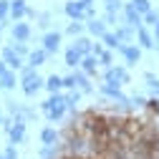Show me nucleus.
<instances>
[{
    "instance_id": "nucleus-1",
    "label": "nucleus",
    "mask_w": 159,
    "mask_h": 159,
    "mask_svg": "<svg viewBox=\"0 0 159 159\" xmlns=\"http://www.w3.org/2000/svg\"><path fill=\"white\" fill-rule=\"evenodd\" d=\"M41 111L46 114V119H48L51 124H61L63 119L68 116V106H66L63 91H61V93H51L46 101L41 104Z\"/></svg>"
},
{
    "instance_id": "nucleus-2",
    "label": "nucleus",
    "mask_w": 159,
    "mask_h": 159,
    "mask_svg": "<svg viewBox=\"0 0 159 159\" xmlns=\"http://www.w3.org/2000/svg\"><path fill=\"white\" fill-rule=\"evenodd\" d=\"M18 76H20V89H23V93H25L28 98H33L41 89H46V78L38 73L33 66H28V63L18 71Z\"/></svg>"
},
{
    "instance_id": "nucleus-3",
    "label": "nucleus",
    "mask_w": 159,
    "mask_h": 159,
    "mask_svg": "<svg viewBox=\"0 0 159 159\" xmlns=\"http://www.w3.org/2000/svg\"><path fill=\"white\" fill-rule=\"evenodd\" d=\"M101 81H109V84H116V86H126V84H131V76H129L126 66H109L101 73Z\"/></svg>"
},
{
    "instance_id": "nucleus-4",
    "label": "nucleus",
    "mask_w": 159,
    "mask_h": 159,
    "mask_svg": "<svg viewBox=\"0 0 159 159\" xmlns=\"http://www.w3.org/2000/svg\"><path fill=\"white\" fill-rule=\"evenodd\" d=\"M98 91H101V96L111 98L114 104H129V101H131V96H126V93L121 91V86L109 84V81H101V84H98Z\"/></svg>"
},
{
    "instance_id": "nucleus-5",
    "label": "nucleus",
    "mask_w": 159,
    "mask_h": 159,
    "mask_svg": "<svg viewBox=\"0 0 159 159\" xmlns=\"http://www.w3.org/2000/svg\"><path fill=\"white\" fill-rule=\"evenodd\" d=\"M121 18H124V25H129V28H134V30H139L144 25V15L139 13L131 3H126L124 5V10H121Z\"/></svg>"
},
{
    "instance_id": "nucleus-6",
    "label": "nucleus",
    "mask_w": 159,
    "mask_h": 159,
    "mask_svg": "<svg viewBox=\"0 0 159 159\" xmlns=\"http://www.w3.org/2000/svg\"><path fill=\"white\" fill-rule=\"evenodd\" d=\"M119 53L124 56V66L126 68H134L139 61H142V48H139L136 43H124L121 48H119Z\"/></svg>"
},
{
    "instance_id": "nucleus-7",
    "label": "nucleus",
    "mask_w": 159,
    "mask_h": 159,
    "mask_svg": "<svg viewBox=\"0 0 159 159\" xmlns=\"http://www.w3.org/2000/svg\"><path fill=\"white\" fill-rule=\"evenodd\" d=\"M61 41H63V33L61 30H48V33L41 35V43H43V48L51 56H56L58 51H61Z\"/></svg>"
},
{
    "instance_id": "nucleus-8",
    "label": "nucleus",
    "mask_w": 159,
    "mask_h": 159,
    "mask_svg": "<svg viewBox=\"0 0 159 159\" xmlns=\"http://www.w3.org/2000/svg\"><path fill=\"white\" fill-rule=\"evenodd\" d=\"M63 13L68 15V20H81L86 23V8L81 0H68V3L63 5Z\"/></svg>"
},
{
    "instance_id": "nucleus-9",
    "label": "nucleus",
    "mask_w": 159,
    "mask_h": 159,
    "mask_svg": "<svg viewBox=\"0 0 159 159\" xmlns=\"http://www.w3.org/2000/svg\"><path fill=\"white\" fill-rule=\"evenodd\" d=\"M10 35H13V41H23V43H28L30 38H33V28H30L28 23H23V20H15V23L10 25Z\"/></svg>"
},
{
    "instance_id": "nucleus-10",
    "label": "nucleus",
    "mask_w": 159,
    "mask_h": 159,
    "mask_svg": "<svg viewBox=\"0 0 159 159\" xmlns=\"http://www.w3.org/2000/svg\"><path fill=\"white\" fill-rule=\"evenodd\" d=\"M0 58H3V61L8 63V68H13V71H20V68L25 66V58H20L10 46H5L3 51H0Z\"/></svg>"
},
{
    "instance_id": "nucleus-11",
    "label": "nucleus",
    "mask_w": 159,
    "mask_h": 159,
    "mask_svg": "<svg viewBox=\"0 0 159 159\" xmlns=\"http://www.w3.org/2000/svg\"><path fill=\"white\" fill-rule=\"evenodd\" d=\"M73 76H76V89L81 91L84 96H91V93H93V84H91V76H89L86 71H81V68H76V71H73Z\"/></svg>"
},
{
    "instance_id": "nucleus-12",
    "label": "nucleus",
    "mask_w": 159,
    "mask_h": 159,
    "mask_svg": "<svg viewBox=\"0 0 159 159\" xmlns=\"http://www.w3.org/2000/svg\"><path fill=\"white\" fill-rule=\"evenodd\" d=\"M48 58H51V53L41 46V48H35V51H30V53H28L25 63H28V66H33V68H41V66H46V63H48Z\"/></svg>"
},
{
    "instance_id": "nucleus-13",
    "label": "nucleus",
    "mask_w": 159,
    "mask_h": 159,
    "mask_svg": "<svg viewBox=\"0 0 159 159\" xmlns=\"http://www.w3.org/2000/svg\"><path fill=\"white\" fill-rule=\"evenodd\" d=\"M81 61H84V53H81V51H76L73 46H68V48L63 51V63H66L71 71L81 68Z\"/></svg>"
},
{
    "instance_id": "nucleus-14",
    "label": "nucleus",
    "mask_w": 159,
    "mask_h": 159,
    "mask_svg": "<svg viewBox=\"0 0 159 159\" xmlns=\"http://www.w3.org/2000/svg\"><path fill=\"white\" fill-rule=\"evenodd\" d=\"M106 30H109V25L101 20V18H89V20H86V33H89L91 38H96V41H98Z\"/></svg>"
},
{
    "instance_id": "nucleus-15",
    "label": "nucleus",
    "mask_w": 159,
    "mask_h": 159,
    "mask_svg": "<svg viewBox=\"0 0 159 159\" xmlns=\"http://www.w3.org/2000/svg\"><path fill=\"white\" fill-rule=\"evenodd\" d=\"M61 139H63V134L58 131L56 126H46V129H41V144H46V147L61 144Z\"/></svg>"
},
{
    "instance_id": "nucleus-16",
    "label": "nucleus",
    "mask_w": 159,
    "mask_h": 159,
    "mask_svg": "<svg viewBox=\"0 0 159 159\" xmlns=\"http://www.w3.org/2000/svg\"><path fill=\"white\" fill-rule=\"evenodd\" d=\"M15 86H20V76H18L13 68H8L3 76H0V91H8L10 93Z\"/></svg>"
},
{
    "instance_id": "nucleus-17",
    "label": "nucleus",
    "mask_w": 159,
    "mask_h": 159,
    "mask_svg": "<svg viewBox=\"0 0 159 159\" xmlns=\"http://www.w3.org/2000/svg\"><path fill=\"white\" fill-rule=\"evenodd\" d=\"M136 46L142 51H154V33H149L147 25H142L136 30Z\"/></svg>"
},
{
    "instance_id": "nucleus-18",
    "label": "nucleus",
    "mask_w": 159,
    "mask_h": 159,
    "mask_svg": "<svg viewBox=\"0 0 159 159\" xmlns=\"http://www.w3.org/2000/svg\"><path fill=\"white\" fill-rule=\"evenodd\" d=\"M25 124H28V121H13V126L8 129L10 144H23V142H25Z\"/></svg>"
},
{
    "instance_id": "nucleus-19",
    "label": "nucleus",
    "mask_w": 159,
    "mask_h": 159,
    "mask_svg": "<svg viewBox=\"0 0 159 159\" xmlns=\"http://www.w3.org/2000/svg\"><path fill=\"white\" fill-rule=\"evenodd\" d=\"M98 58L93 56V53H89V56H84V61H81V71H86L91 78H101V73H98Z\"/></svg>"
},
{
    "instance_id": "nucleus-20",
    "label": "nucleus",
    "mask_w": 159,
    "mask_h": 159,
    "mask_svg": "<svg viewBox=\"0 0 159 159\" xmlns=\"http://www.w3.org/2000/svg\"><path fill=\"white\" fill-rule=\"evenodd\" d=\"M25 13H28V3H25V0H10V20L13 23L15 20H23Z\"/></svg>"
},
{
    "instance_id": "nucleus-21",
    "label": "nucleus",
    "mask_w": 159,
    "mask_h": 159,
    "mask_svg": "<svg viewBox=\"0 0 159 159\" xmlns=\"http://www.w3.org/2000/svg\"><path fill=\"white\" fill-rule=\"evenodd\" d=\"M114 33L119 35V41H121V43H136V30L134 28H129V25H116L114 28Z\"/></svg>"
},
{
    "instance_id": "nucleus-22",
    "label": "nucleus",
    "mask_w": 159,
    "mask_h": 159,
    "mask_svg": "<svg viewBox=\"0 0 159 159\" xmlns=\"http://www.w3.org/2000/svg\"><path fill=\"white\" fill-rule=\"evenodd\" d=\"M71 46H73L76 51H81L84 56H89V53L93 51V41H91V38H89L86 33H84V35H76V38H73V43H71Z\"/></svg>"
},
{
    "instance_id": "nucleus-23",
    "label": "nucleus",
    "mask_w": 159,
    "mask_h": 159,
    "mask_svg": "<svg viewBox=\"0 0 159 159\" xmlns=\"http://www.w3.org/2000/svg\"><path fill=\"white\" fill-rule=\"evenodd\" d=\"M46 91H48V93H61V91H63V76L51 73V76L46 78Z\"/></svg>"
},
{
    "instance_id": "nucleus-24",
    "label": "nucleus",
    "mask_w": 159,
    "mask_h": 159,
    "mask_svg": "<svg viewBox=\"0 0 159 159\" xmlns=\"http://www.w3.org/2000/svg\"><path fill=\"white\" fill-rule=\"evenodd\" d=\"M101 43H104V46H106L109 51H119V48H121V46H124L121 41H119V35H116L114 30H106V33L101 35Z\"/></svg>"
},
{
    "instance_id": "nucleus-25",
    "label": "nucleus",
    "mask_w": 159,
    "mask_h": 159,
    "mask_svg": "<svg viewBox=\"0 0 159 159\" xmlns=\"http://www.w3.org/2000/svg\"><path fill=\"white\" fill-rule=\"evenodd\" d=\"M142 78H144V84H147L149 93L159 98V78H157V76H154L152 71H144V73H142Z\"/></svg>"
},
{
    "instance_id": "nucleus-26",
    "label": "nucleus",
    "mask_w": 159,
    "mask_h": 159,
    "mask_svg": "<svg viewBox=\"0 0 159 159\" xmlns=\"http://www.w3.org/2000/svg\"><path fill=\"white\" fill-rule=\"evenodd\" d=\"M101 20H104L109 28H116V25H121V23H124V18H121V13H111V10H104Z\"/></svg>"
},
{
    "instance_id": "nucleus-27",
    "label": "nucleus",
    "mask_w": 159,
    "mask_h": 159,
    "mask_svg": "<svg viewBox=\"0 0 159 159\" xmlns=\"http://www.w3.org/2000/svg\"><path fill=\"white\" fill-rule=\"evenodd\" d=\"M84 33H86V23H81V20H71V23L66 25V35H71V38L84 35Z\"/></svg>"
},
{
    "instance_id": "nucleus-28",
    "label": "nucleus",
    "mask_w": 159,
    "mask_h": 159,
    "mask_svg": "<svg viewBox=\"0 0 159 159\" xmlns=\"http://www.w3.org/2000/svg\"><path fill=\"white\" fill-rule=\"evenodd\" d=\"M38 154H41V159H58L61 157V147H46V144H41V149H38Z\"/></svg>"
},
{
    "instance_id": "nucleus-29",
    "label": "nucleus",
    "mask_w": 159,
    "mask_h": 159,
    "mask_svg": "<svg viewBox=\"0 0 159 159\" xmlns=\"http://www.w3.org/2000/svg\"><path fill=\"white\" fill-rule=\"evenodd\" d=\"M96 58H98V66H101V68H109V66H114V51H109V48H104V51L98 53Z\"/></svg>"
},
{
    "instance_id": "nucleus-30",
    "label": "nucleus",
    "mask_w": 159,
    "mask_h": 159,
    "mask_svg": "<svg viewBox=\"0 0 159 159\" xmlns=\"http://www.w3.org/2000/svg\"><path fill=\"white\" fill-rule=\"evenodd\" d=\"M35 20H38V23H35L38 28L48 30V28H51V23H53V15H51L48 10H43V13H38V18H35Z\"/></svg>"
},
{
    "instance_id": "nucleus-31",
    "label": "nucleus",
    "mask_w": 159,
    "mask_h": 159,
    "mask_svg": "<svg viewBox=\"0 0 159 159\" xmlns=\"http://www.w3.org/2000/svg\"><path fill=\"white\" fill-rule=\"evenodd\" d=\"M10 48L20 56V58H28V53H30V48H28V43H23V41H10Z\"/></svg>"
},
{
    "instance_id": "nucleus-32",
    "label": "nucleus",
    "mask_w": 159,
    "mask_h": 159,
    "mask_svg": "<svg viewBox=\"0 0 159 159\" xmlns=\"http://www.w3.org/2000/svg\"><path fill=\"white\" fill-rule=\"evenodd\" d=\"M157 23H159V10L152 8L149 13H144V25H147V28H154Z\"/></svg>"
},
{
    "instance_id": "nucleus-33",
    "label": "nucleus",
    "mask_w": 159,
    "mask_h": 159,
    "mask_svg": "<svg viewBox=\"0 0 159 159\" xmlns=\"http://www.w3.org/2000/svg\"><path fill=\"white\" fill-rule=\"evenodd\" d=\"M129 3H131V5H134L139 13H142V15L152 10V3H149V0H129Z\"/></svg>"
},
{
    "instance_id": "nucleus-34",
    "label": "nucleus",
    "mask_w": 159,
    "mask_h": 159,
    "mask_svg": "<svg viewBox=\"0 0 159 159\" xmlns=\"http://www.w3.org/2000/svg\"><path fill=\"white\" fill-rule=\"evenodd\" d=\"M149 114H154L157 119H159V98L157 96H152V98H147V106H144Z\"/></svg>"
},
{
    "instance_id": "nucleus-35",
    "label": "nucleus",
    "mask_w": 159,
    "mask_h": 159,
    "mask_svg": "<svg viewBox=\"0 0 159 159\" xmlns=\"http://www.w3.org/2000/svg\"><path fill=\"white\" fill-rule=\"evenodd\" d=\"M104 8L111 10V13H121L124 10V3H121V0H104Z\"/></svg>"
},
{
    "instance_id": "nucleus-36",
    "label": "nucleus",
    "mask_w": 159,
    "mask_h": 159,
    "mask_svg": "<svg viewBox=\"0 0 159 159\" xmlns=\"http://www.w3.org/2000/svg\"><path fill=\"white\" fill-rule=\"evenodd\" d=\"M0 20H10V0H0Z\"/></svg>"
},
{
    "instance_id": "nucleus-37",
    "label": "nucleus",
    "mask_w": 159,
    "mask_h": 159,
    "mask_svg": "<svg viewBox=\"0 0 159 159\" xmlns=\"http://www.w3.org/2000/svg\"><path fill=\"white\" fill-rule=\"evenodd\" d=\"M63 89H66V91L76 89V76H73V73H66V76H63Z\"/></svg>"
},
{
    "instance_id": "nucleus-38",
    "label": "nucleus",
    "mask_w": 159,
    "mask_h": 159,
    "mask_svg": "<svg viewBox=\"0 0 159 159\" xmlns=\"http://www.w3.org/2000/svg\"><path fill=\"white\" fill-rule=\"evenodd\" d=\"M3 154H5V159H20V154H18V149H15V144H8Z\"/></svg>"
},
{
    "instance_id": "nucleus-39",
    "label": "nucleus",
    "mask_w": 159,
    "mask_h": 159,
    "mask_svg": "<svg viewBox=\"0 0 159 159\" xmlns=\"http://www.w3.org/2000/svg\"><path fill=\"white\" fill-rule=\"evenodd\" d=\"M131 104H134L136 109H144V106H147V98H144L142 93H134V96H131Z\"/></svg>"
},
{
    "instance_id": "nucleus-40",
    "label": "nucleus",
    "mask_w": 159,
    "mask_h": 159,
    "mask_svg": "<svg viewBox=\"0 0 159 159\" xmlns=\"http://www.w3.org/2000/svg\"><path fill=\"white\" fill-rule=\"evenodd\" d=\"M89 18H98V15H96V8H93V5H91V8H86V20H89Z\"/></svg>"
},
{
    "instance_id": "nucleus-41",
    "label": "nucleus",
    "mask_w": 159,
    "mask_h": 159,
    "mask_svg": "<svg viewBox=\"0 0 159 159\" xmlns=\"http://www.w3.org/2000/svg\"><path fill=\"white\" fill-rule=\"evenodd\" d=\"M25 18H30V20H35V18H38V10H33V8H28V13H25Z\"/></svg>"
},
{
    "instance_id": "nucleus-42",
    "label": "nucleus",
    "mask_w": 159,
    "mask_h": 159,
    "mask_svg": "<svg viewBox=\"0 0 159 159\" xmlns=\"http://www.w3.org/2000/svg\"><path fill=\"white\" fill-rule=\"evenodd\" d=\"M8 25H13V20H0V35H3V30H5Z\"/></svg>"
},
{
    "instance_id": "nucleus-43",
    "label": "nucleus",
    "mask_w": 159,
    "mask_h": 159,
    "mask_svg": "<svg viewBox=\"0 0 159 159\" xmlns=\"http://www.w3.org/2000/svg\"><path fill=\"white\" fill-rule=\"evenodd\" d=\"M81 3H84V8H91V5H93V0H81Z\"/></svg>"
},
{
    "instance_id": "nucleus-44",
    "label": "nucleus",
    "mask_w": 159,
    "mask_h": 159,
    "mask_svg": "<svg viewBox=\"0 0 159 159\" xmlns=\"http://www.w3.org/2000/svg\"><path fill=\"white\" fill-rule=\"evenodd\" d=\"M152 30H154V38H159V23H157V25H154Z\"/></svg>"
},
{
    "instance_id": "nucleus-45",
    "label": "nucleus",
    "mask_w": 159,
    "mask_h": 159,
    "mask_svg": "<svg viewBox=\"0 0 159 159\" xmlns=\"http://www.w3.org/2000/svg\"><path fill=\"white\" fill-rule=\"evenodd\" d=\"M154 51L159 53V38H154Z\"/></svg>"
},
{
    "instance_id": "nucleus-46",
    "label": "nucleus",
    "mask_w": 159,
    "mask_h": 159,
    "mask_svg": "<svg viewBox=\"0 0 159 159\" xmlns=\"http://www.w3.org/2000/svg\"><path fill=\"white\" fill-rule=\"evenodd\" d=\"M0 124H3V114H0Z\"/></svg>"
},
{
    "instance_id": "nucleus-47",
    "label": "nucleus",
    "mask_w": 159,
    "mask_h": 159,
    "mask_svg": "<svg viewBox=\"0 0 159 159\" xmlns=\"http://www.w3.org/2000/svg\"><path fill=\"white\" fill-rule=\"evenodd\" d=\"M0 159H5V154H0Z\"/></svg>"
}]
</instances>
